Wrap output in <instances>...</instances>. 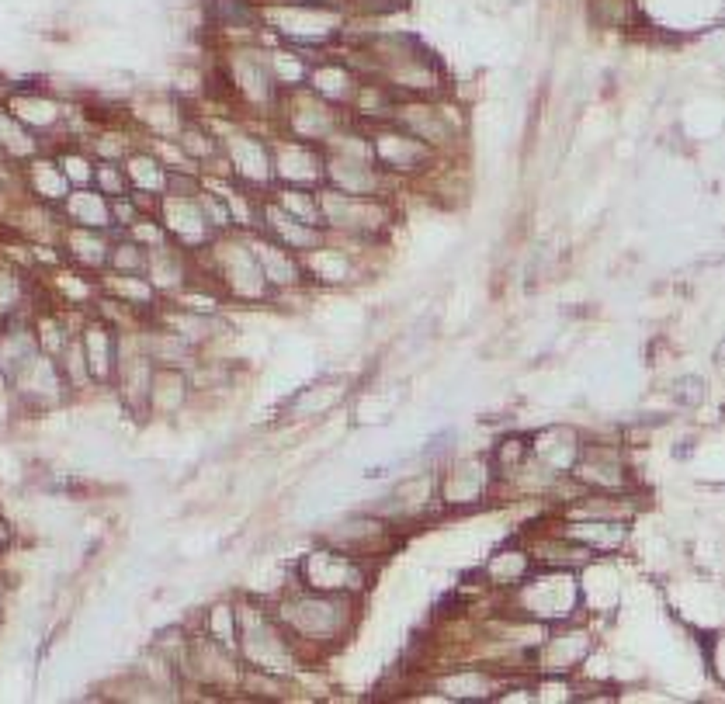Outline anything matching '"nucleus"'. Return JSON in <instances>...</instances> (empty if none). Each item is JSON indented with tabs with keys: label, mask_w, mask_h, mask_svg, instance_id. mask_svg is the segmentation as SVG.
<instances>
[{
	"label": "nucleus",
	"mask_w": 725,
	"mask_h": 704,
	"mask_svg": "<svg viewBox=\"0 0 725 704\" xmlns=\"http://www.w3.org/2000/svg\"><path fill=\"white\" fill-rule=\"evenodd\" d=\"M146 247H139V243H118L112 247L108 253V261H112V268L118 274H142L146 271Z\"/></svg>",
	"instance_id": "nucleus-1"
}]
</instances>
